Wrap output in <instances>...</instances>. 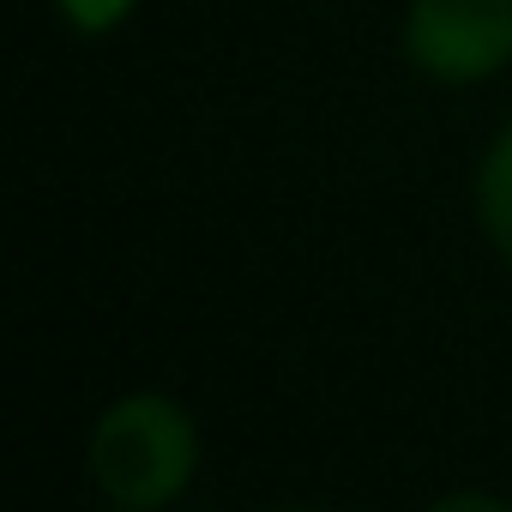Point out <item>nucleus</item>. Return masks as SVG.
Wrapping results in <instances>:
<instances>
[{"mask_svg":"<svg viewBox=\"0 0 512 512\" xmlns=\"http://www.w3.org/2000/svg\"><path fill=\"white\" fill-rule=\"evenodd\" d=\"M85 476L115 512H163L199 476V422L175 392H121L85 434Z\"/></svg>","mask_w":512,"mask_h":512,"instance_id":"obj_1","label":"nucleus"},{"mask_svg":"<svg viewBox=\"0 0 512 512\" xmlns=\"http://www.w3.org/2000/svg\"><path fill=\"white\" fill-rule=\"evenodd\" d=\"M398 49L440 91L500 79L512 67V0H410Z\"/></svg>","mask_w":512,"mask_h":512,"instance_id":"obj_2","label":"nucleus"},{"mask_svg":"<svg viewBox=\"0 0 512 512\" xmlns=\"http://www.w3.org/2000/svg\"><path fill=\"white\" fill-rule=\"evenodd\" d=\"M470 211H476L482 241L494 247V260L512 272V115L494 127V139H488L482 157H476V175H470Z\"/></svg>","mask_w":512,"mask_h":512,"instance_id":"obj_3","label":"nucleus"},{"mask_svg":"<svg viewBox=\"0 0 512 512\" xmlns=\"http://www.w3.org/2000/svg\"><path fill=\"white\" fill-rule=\"evenodd\" d=\"M133 7L139 0H55V13L73 37H109L133 19Z\"/></svg>","mask_w":512,"mask_h":512,"instance_id":"obj_4","label":"nucleus"}]
</instances>
